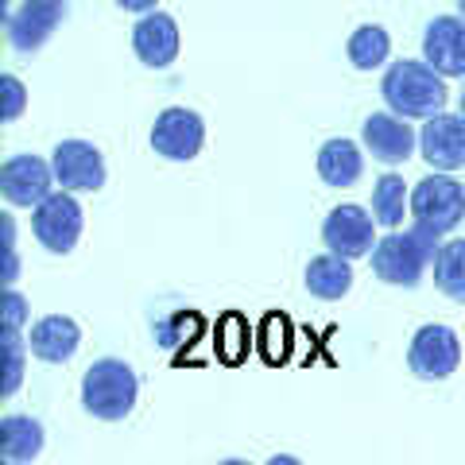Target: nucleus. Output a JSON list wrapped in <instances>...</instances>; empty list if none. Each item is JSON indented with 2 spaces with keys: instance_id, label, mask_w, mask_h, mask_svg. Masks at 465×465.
<instances>
[{
  "instance_id": "f257e3e1",
  "label": "nucleus",
  "mask_w": 465,
  "mask_h": 465,
  "mask_svg": "<svg viewBox=\"0 0 465 465\" xmlns=\"http://www.w3.org/2000/svg\"><path fill=\"white\" fill-rule=\"evenodd\" d=\"M381 94L384 105L396 116H407V121H427V116L446 109V82L427 58L423 63L419 58L391 63L381 78Z\"/></svg>"
},
{
  "instance_id": "f03ea898",
  "label": "nucleus",
  "mask_w": 465,
  "mask_h": 465,
  "mask_svg": "<svg viewBox=\"0 0 465 465\" xmlns=\"http://www.w3.org/2000/svg\"><path fill=\"white\" fill-rule=\"evenodd\" d=\"M439 237L442 232H434L430 225H411L403 232H388L384 241H376L372 249V272L376 280H384L391 287H415L423 280L427 264L439 260Z\"/></svg>"
},
{
  "instance_id": "7ed1b4c3",
  "label": "nucleus",
  "mask_w": 465,
  "mask_h": 465,
  "mask_svg": "<svg viewBox=\"0 0 465 465\" xmlns=\"http://www.w3.org/2000/svg\"><path fill=\"white\" fill-rule=\"evenodd\" d=\"M136 372L124 365L121 357H101L82 376V407L94 419L105 423H121L136 407Z\"/></svg>"
},
{
  "instance_id": "20e7f679",
  "label": "nucleus",
  "mask_w": 465,
  "mask_h": 465,
  "mask_svg": "<svg viewBox=\"0 0 465 465\" xmlns=\"http://www.w3.org/2000/svg\"><path fill=\"white\" fill-rule=\"evenodd\" d=\"M411 213L419 225H430L434 232H450L465 222V183L454 174H430L411 191Z\"/></svg>"
},
{
  "instance_id": "39448f33",
  "label": "nucleus",
  "mask_w": 465,
  "mask_h": 465,
  "mask_svg": "<svg viewBox=\"0 0 465 465\" xmlns=\"http://www.w3.org/2000/svg\"><path fill=\"white\" fill-rule=\"evenodd\" d=\"M82 225H85L82 206L74 202V194H70V191L47 194V198H43L39 206L32 210V232H35V241H39L47 252H54V256H66V252L78 249Z\"/></svg>"
},
{
  "instance_id": "423d86ee",
  "label": "nucleus",
  "mask_w": 465,
  "mask_h": 465,
  "mask_svg": "<svg viewBox=\"0 0 465 465\" xmlns=\"http://www.w3.org/2000/svg\"><path fill=\"white\" fill-rule=\"evenodd\" d=\"M407 365L419 381H446L461 365V341L458 333L442 322H427L415 330L411 345H407Z\"/></svg>"
},
{
  "instance_id": "0eeeda50",
  "label": "nucleus",
  "mask_w": 465,
  "mask_h": 465,
  "mask_svg": "<svg viewBox=\"0 0 465 465\" xmlns=\"http://www.w3.org/2000/svg\"><path fill=\"white\" fill-rule=\"evenodd\" d=\"M63 16L66 0H20V8L5 16V35L20 54H32L54 35Z\"/></svg>"
},
{
  "instance_id": "6e6552de",
  "label": "nucleus",
  "mask_w": 465,
  "mask_h": 465,
  "mask_svg": "<svg viewBox=\"0 0 465 465\" xmlns=\"http://www.w3.org/2000/svg\"><path fill=\"white\" fill-rule=\"evenodd\" d=\"M206 143V121L194 109H163L152 124V152H159L163 159L174 163H186L194 159Z\"/></svg>"
},
{
  "instance_id": "1a4fd4ad",
  "label": "nucleus",
  "mask_w": 465,
  "mask_h": 465,
  "mask_svg": "<svg viewBox=\"0 0 465 465\" xmlns=\"http://www.w3.org/2000/svg\"><path fill=\"white\" fill-rule=\"evenodd\" d=\"M322 241L330 252H338L345 260H361V256H372L376 249V217L361 206H338L326 213L322 222Z\"/></svg>"
},
{
  "instance_id": "9d476101",
  "label": "nucleus",
  "mask_w": 465,
  "mask_h": 465,
  "mask_svg": "<svg viewBox=\"0 0 465 465\" xmlns=\"http://www.w3.org/2000/svg\"><path fill=\"white\" fill-rule=\"evenodd\" d=\"M54 167L39 155H12L5 167H0V194H5L8 206L20 210H35L43 198L54 194Z\"/></svg>"
},
{
  "instance_id": "9b49d317",
  "label": "nucleus",
  "mask_w": 465,
  "mask_h": 465,
  "mask_svg": "<svg viewBox=\"0 0 465 465\" xmlns=\"http://www.w3.org/2000/svg\"><path fill=\"white\" fill-rule=\"evenodd\" d=\"M51 167L63 191H101L105 186V159L90 140H63L51 155Z\"/></svg>"
},
{
  "instance_id": "f8f14e48",
  "label": "nucleus",
  "mask_w": 465,
  "mask_h": 465,
  "mask_svg": "<svg viewBox=\"0 0 465 465\" xmlns=\"http://www.w3.org/2000/svg\"><path fill=\"white\" fill-rule=\"evenodd\" d=\"M419 152L434 171L465 167V116L461 113H434L419 133Z\"/></svg>"
},
{
  "instance_id": "ddd939ff",
  "label": "nucleus",
  "mask_w": 465,
  "mask_h": 465,
  "mask_svg": "<svg viewBox=\"0 0 465 465\" xmlns=\"http://www.w3.org/2000/svg\"><path fill=\"white\" fill-rule=\"evenodd\" d=\"M423 58L442 78L465 74V16H434L423 32Z\"/></svg>"
},
{
  "instance_id": "4468645a",
  "label": "nucleus",
  "mask_w": 465,
  "mask_h": 465,
  "mask_svg": "<svg viewBox=\"0 0 465 465\" xmlns=\"http://www.w3.org/2000/svg\"><path fill=\"white\" fill-rule=\"evenodd\" d=\"M361 136H365L369 155L381 159L388 167L407 163L415 152V143H419L411 124H407V116H396V113H372L365 121V128H361Z\"/></svg>"
},
{
  "instance_id": "2eb2a0df",
  "label": "nucleus",
  "mask_w": 465,
  "mask_h": 465,
  "mask_svg": "<svg viewBox=\"0 0 465 465\" xmlns=\"http://www.w3.org/2000/svg\"><path fill=\"white\" fill-rule=\"evenodd\" d=\"M179 24H174V16H167V12H152V16H143L136 27H133V51L143 66L152 70H163L171 66L174 58H179Z\"/></svg>"
},
{
  "instance_id": "dca6fc26",
  "label": "nucleus",
  "mask_w": 465,
  "mask_h": 465,
  "mask_svg": "<svg viewBox=\"0 0 465 465\" xmlns=\"http://www.w3.org/2000/svg\"><path fill=\"white\" fill-rule=\"evenodd\" d=\"M78 341H82V330H78L74 318H66V314L39 318V322L32 326V338H27L32 353L39 361H47V365H66V361L74 357Z\"/></svg>"
},
{
  "instance_id": "f3484780",
  "label": "nucleus",
  "mask_w": 465,
  "mask_h": 465,
  "mask_svg": "<svg viewBox=\"0 0 465 465\" xmlns=\"http://www.w3.org/2000/svg\"><path fill=\"white\" fill-rule=\"evenodd\" d=\"M361 171H365V159H361V148L353 140H326L322 152H318V179L333 191H349V186L361 183Z\"/></svg>"
},
{
  "instance_id": "a211bd4d",
  "label": "nucleus",
  "mask_w": 465,
  "mask_h": 465,
  "mask_svg": "<svg viewBox=\"0 0 465 465\" xmlns=\"http://www.w3.org/2000/svg\"><path fill=\"white\" fill-rule=\"evenodd\" d=\"M349 287H353V268H349L345 256L326 252V256H314L307 264V291L314 299L338 302L349 295Z\"/></svg>"
},
{
  "instance_id": "6ab92c4d",
  "label": "nucleus",
  "mask_w": 465,
  "mask_h": 465,
  "mask_svg": "<svg viewBox=\"0 0 465 465\" xmlns=\"http://www.w3.org/2000/svg\"><path fill=\"white\" fill-rule=\"evenodd\" d=\"M43 454V427L32 415L0 419V458L5 461H35Z\"/></svg>"
},
{
  "instance_id": "aec40b11",
  "label": "nucleus",
  "mask_w": 465,
  "mask_h": 465,
  "mask_svg": "<svg viewBox=\"0 0 465 465\" xmlns=\"http://www.w3.org/2000/svg\"><path fill=\"white\" fill-rule=\"evenodd\" d=\"M407 206H411L407 183L400 179V174H381L376 186H372V217H376V225L400 229L403 217H407Z\"/></svg>"
},
{
  "instance_id": "412c9836",
  "label": "nucleus",
  "mask_w": 465,
  "mask_h": 465,
  "mask_svg": "<svg viewBox=\"0 0 465 465\" xmlns=\"http://www.w3.org/2000/svg\"><path fill=\"white\" fill-rule=\"evenodd\" d=\"M345 54H349V63H353L357 70H376V66L388 63V54H391V35L384 32L381 24H365V27H357V32L349 35Z\"/></svg>"
},
{
  "instance_id": "4be33fe9",
  "label": "nucleus",
  "mask_w": 465,
  "mask_h": 465,
  "mask_svg": "<svg viewBox=\"0 0 465 465\" xmlns=\"http://www.w3.org/2000/svg\"><path fill=\"white\" fill-rule=\"evenodd\" d=\"M434 287H439L446 299L465 302V237L439 249V260H434Z\"/></svg>"
},
{
  "instance_id": "5701e85b",
  "label": "nucleus",
  "mask_w": 465,
  "mask_h": 465,
  "mask_svg": "<svg viewBox=\"0 0 465 465\" xmlns=\"http://www.w3.org/2000/svg\"><path fill=\"white\" fill-rule=\"evenodd\" d=\"M0 349H5L8 357V372H5V391L0 396H16L20 388V365H24V341H20V326H5V333H0Z\"/></svg>"
},
{
  "instance_id": "b1692460",
  "label": "nucleus",
  "mask_w": 465,
  "mask_h": 465,
  "mask_svg": "<svg viewBox=\"0 0 465 465\" xmlns=\"http://www.w3.org/2000/svg\"><path fill=\"white\" fill-rule=\"evenodd\" d=\"M0 90H5V121L12 124V121H16V116L27 109V90H24V82H20L16 74H5Z\"/></svg>"
},
{
  "instance_id": "393cba45",
  "label": "nucleus",
  "mask_w": 465,
  "mask_h": 465,
  "mask_svg": "<svg viewBox=\"0 0 465 465\" xmlns=\"http://www.w3.org/2000/svg\"><path fill=\"white\" fill-rule=\"evenodd\" d=\"M0 225H5V283H12L16 280V252H12V244H16V237H12V232H16V225H12V213H5L0 217Z\"/></svg>"
},
{
  "instance_id": "a878e982",
  "label": "nucleus",
  "mask_w": 465,
  "mask_h": 465,
  "mask_svg": "<svg viewBox=\"0 0 465 465\" xmlns=\"http://www.w3.org/2000/svg\"><path fill=\"white\" fill-rule=\"evenodd\" d=\"M27 322V299L16 291H5V326H24Z\"/></svg>"
},
{
  "instance_id": "bb28decb",
  "label": "nucleus",
  "mask_w": 465,
  "mask_h": 465,
  "mask_svg": "<svg viewBox=\"0 0 465 465\" xmlns=\"http://www.w3.org/2000/svg\"><path fill=\"white\" fill-rule=\"evenodd\" d=\"M229 318H225V322H229ZM237 322H241V318H232V326H237ZM222 357L225 361H241L244 357V333L237 338V330H222Z\"/></svg>"
},
{
  "instance_id": "cd10ccee",
  "label": "nucleus",
  "mask_w": 465,
  "mask_h": 465,
  "mask_svg": "<svg viewBox=\"0 0 465 465\" xmlns=\"http://www.w3.org/2000/svg\"><path fill=\"white\" fill-rule=\"evenodd\" d=\"M124 12H155V5L159 0H116Z\"/></svg>"
},
{
  "instance_id": "c85d7f7f",
  "label": "nucleus",
  "mask_w": 465,
  "mask_h": 465,
  "mask_svg": "<svg viewBox=\"0 0 465 465\" xmlns=\"http://www.w3.org/2000/svg\"><path fill=\"white\" fill-rule=\"evenodd\" d=\"M461 116H465V90H461Z\"/></svg>"
},
{
  "instance_id": "c756f323",
  "label": "nucleus",
  "mask_w": 465,
  "mask_h": 465,
  "mask_svg": "<svg viewBox=\"0 0 465 465\" xmlns=\"http://www.w3.org/2000/svg\"><path fill=\"white\" fill-rule=\"evenodd\" d=\"M458 8H461V16H465V0H458Z\"/></svg>"
}]
</instances>
